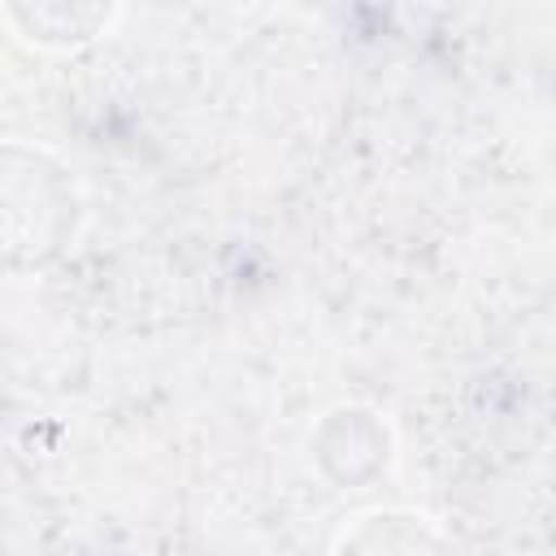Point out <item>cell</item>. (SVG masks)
I'll return each instance as SVG.
<instances>
[{"instance_id": "cell-1", "label": "cell", "mask_w": 556, "mask_h": 556, "mask_svg": "<svg viewBox=\"0 0 556 556\" xmlns=\"http://www.w3.org/2000/svg\"><path fill=\"white\" fill-rule=\"evenodd\" d=\"M83 200L65 161L30 143H0V274L48 269L78 235Z\"/></svg>"}, {"instance_id": "cell-2", "label": "cell", "mask_w": 556, "mask_h": 556, "mask_svg": "<svg viewBox=\"0 0 556 556\" xmlns=\"http://www.w3.org/2000/svg\"><path fill=\"white\" fill-rule=\"evenodd\" d=\"M313 452H317V465L334 482L361 486V482H369V478H378L387 469V460H391V434L378 421V413L352 404V408L326 413V421L317 426Z\"/></svg>"}, {"instance_id": "cell-3", "label": "cell", "mask_w": 556, "mask_h": 556, "mask_svg": "<svg viewBox=\"0 0 556 556\" xmlns=\"http://www.w3.org/2000/svg\"><path fill=\"white\" fill-rule=\"evenodd\" d=\"M4 9L26 39L43 48H74L113 22L117 0H4Z\"/></svg>"}]
</instances>
